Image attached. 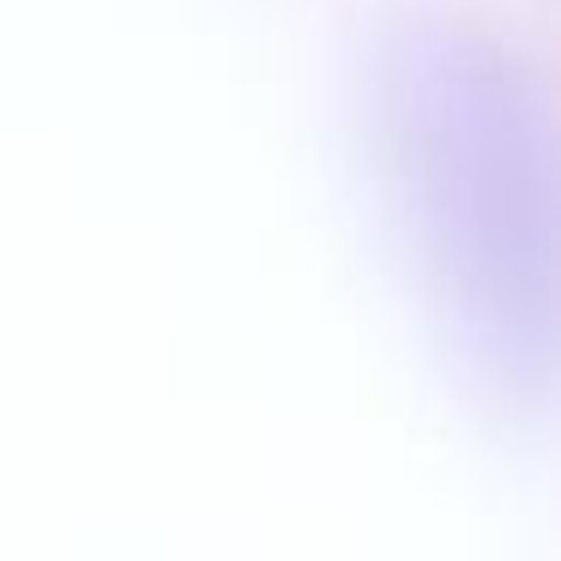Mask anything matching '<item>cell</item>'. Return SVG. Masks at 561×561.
<instances>
[{
  "label": "cell",
  "mask_w": 561,
  "mask_h": 561,
  "mask_svg": "<svg viewBox=\"0 0 561 561\" xmlns=\"http://www.w3.org/2000/svg\"><path fill=\"white\" fill-rule=\"evenodd\" d=\"M423 218L471 351L513 392L561 380V158L483 79L435 91L423 127Z\"/></svg>",
  "instance_id": "cell-1"
}]
</instances>
